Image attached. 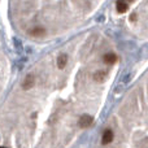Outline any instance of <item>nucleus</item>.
Wrapping results in <instances>:
<instances>
[{
  "label": "nucleus",
  "mask_w": 148,
  "mask_h": 148,
  "mask_svg": "<svg viewBox=\"0 0 148 148\" xmlns=\"http://www.w3.org/2000/svg\"><path fill=\"white\" fill-rule=\"evenodd\" d=\"M92 122H94V118H92V116L83 114V116H81V118H79L78 126L81 129H87V127H90V126L92 125Z\"/></svg>",
  "instance_id": "obj_1"
},
{
  "label": "nucleus",
  "mask_w": 148,
  "mask_h": 148,
  "mask_svg": "<svg viewBox=\"0 0 148 148\" xmlns=\"http://www.w3.org/2000/svg\"><path fill=\"white\" fill-rule=\"evenodd\" d=\"M116 9H117L118 13L127 12V9H129L127 1H125V0H117V3H116Z\"/></svg>",
  "instance_id": "obj_2"
},
{
  "label": "nucleus",
  "mask_w": 148,
  "mask_h": 148,
  "mask_svg": "<svg viewBox=\"0 0 148 148\" xmlns=\"http://www.w3.org/2000/svg\"><path fill=\"white\" fill-rule=\"evenodd\" d=\"M34 83H35V78H34V75H26V78H25V81H23V83H22V87H23V90H29V88H31V87L34 86Z\"/></svg>",
  "instance_id": "obj_3"
},
{
  "label": "nucleus",
  "mask_w": 148,
  "mask_h": 148,
  "mask_svg": "<svg viewBox=\"0 0 148 148\" xmlns=\"http://www.w3.org/2000/svg\"><path fill=\"white\" fill-rule=\"evenodd\" d=\"M113 140V131L110 129H107L103 134V144H109Z\"/></svg>",
  "instance_id": "obj_4"
},
{
  "label": "nucleus",
  "mask_w": 148,
  "mask_h": 148,
  "mask_svg": "<svg viewBox=\"0 0 148 148\" xmlns=\"http://www.w3.org/2000/svg\"><path fill=\"white\" fill-rule=\"evenodd\" d=\"M117 61V56H116L114 53H107L104 55V62L108 65H112L114 64V62Z\"/></svg>",
  "instance_id": "obj_5"
},
{
  "label": "nucleus",
  "mask_w": 148,
  "mask_h": 148,
  "mask_svg": "<svg viewBox=\"0 0 148 148\" xmlns=\"http://www.w3.org/2000/svg\"><path fill=\"white\" fill-rule=\"evenodd\" d=\"M66 62H68L66 55H60L59 59H57V66H59V69H64L66 66Z\"/></svg>",
  "instance_id": "obj_6"
},
{
  "label": "nucleus",
  "mask_w": 148,
  "mask_h": 148,
  "mask_svg": "<svg viewBox=\"0 0 148 148\" xmlns=\"http://www.w3.org/2000/svg\"><path fill=\"white\" fill-rule=\"evenodd\" d=\"M30 34L33 36H40V35H44V34H46V30H44L43 27H35L30 31Z\"/></svg>",
  "instance_id": "obj_7"
},
{
  "label": "nucleus",
  "mask_w": 148,
  "mask_h": 148,
  "mask_svg": "<svg viewBox=\"0 0 148 148\" xmlns=\"http://www.w3.org/2000/svg\"><path fill=\"white\" fill-rule=\"evenodd\" d=\"M135 18H136V16H135V14H133V16H131V17H130V20H131V21H134V20H135Z\"/></svg>",
  "instance_id": "obj_8"
},
{
  "label": "nucleus",
  "mask_w": 148,
  "mask_h": 148,
  "mask_svg": "<svg viewBox=\"0 0 148 148\" xmlns=\"http://www.w3.org/2000/svg\"><path fill=\"white\" fill-rule=\"evenodd\" d=\"M129 1H134V0H129Z\"/></svg>",
  "instance_id": "obj_9"
}]
</instances>
